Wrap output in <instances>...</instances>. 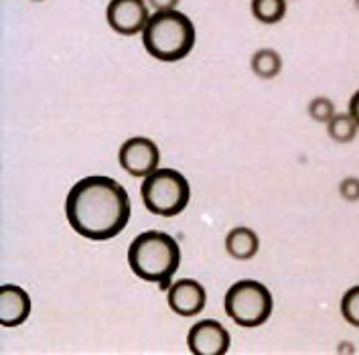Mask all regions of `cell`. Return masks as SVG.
<instances>
[{
	"label": "cell",
	"instance_id": "obj_1",
	"mask_svg": "<svg viewBox=\"0 0 359 355\" xmlns=\"http://www.w3.org/2000/svg\"><path fill=\"white\" fill-rule=\"evenodd\" d=\"M130 215L128 191L106 175L79 179L65 197L67 224L77 236L92 242H106L122 234Z\"/></svg>",
	"mask_w": 359,
	"mask_h": 355
},
{
	"label": "cell",
	"instance_id": "obj_4",
	"mask_svg": "<svg viewBox=\"0 0 359 355\" xmlns=\"http://www.w3.org/2000/svg\"><path fill=\"white\" fill-rule=\"evenodd\" d=\"M140 197L152 215L175 217L183 213L191 199V185L187 177L177 168H156L142 179Z\"/></svg>",
	"mask_w": 359,
	"mask_h": 355
},
{
	"label": "cell",
	"instance_id": "obj_14",
	"mask_svg": "<svg viewBox=\"0 0 359 355\" xmlns=\"http://www.w3.org/2000/svg\"><path fill=\"white\" fill-rule=\"evenodd\" d=\"M252 17L262 25H276L286 17V0H250Z\"/></svg>",
	"mask_w": 359,
	"mask_h": 355
},
{
	"label": "cell",
	"instance_id": "obj_8",
	"mask_svg": "<svg viewBox=\"0 0 359 355\" xmlns=\"http://www.w3.org/2000/svg\"><path fill=\"white\" fill-rule=\"evenodd\" d=\"M229 345V331L215 319L197 321L187 333V347L193 355H226Z\"/></svg>",
	"mask_w": 359,
	"mask_h": 355
},
{
	"label": "cell",
	"instance_id": "obj_18",
	"mask_svg": "<svg viewBox=\"0 0 359 355\" xmlns=\"http://www.w3.org/2000/svg\"><path fill=\"white\" fill-rule=\"evenodd\" d=\"M152 13H161V11H175L179 0H147Z\"/></svg>",
	"mask_w": 359,
	"mask_h": 355
},
{
	"label": "cell",
	"instance_id": "obj_17",
	"mask_svg": "<svg viewBox=\"0 0 359 355\" xmlns=\"http://www.w3.org/2000/svg\"><path fill=\"white\" fill-rule=\"evenodd\" d=\"M341 199L349 201V203H358L359 201V179L358 177H345L339 183Z\"/></svg>",
	"mask_w": 359,
	"mask_h": 355
},
{
	"label": "cell",
	"instance_id": "obj_5",
	"mask_svg": "<svg viewBox=\"0 0 359 355\" xmlns=\"http://www.w3.org/2000/svg\"><path fill=\"white\" fill-rule=\"evenodd\" d=\"M224 309L227 317L238 327L256 329L270 319L274 309V299L264 282L238 281L227 288L224 297Z\"/></svg>",
	"mask_w": 359,
	"mask_h": 355
},
{
	"label": "cell",
	"instance_id": "obj_13",
	"mask_svg": "<svg viewBox=\"0 0 359 355\" xmlns=\"http://www.w3.org/2000/svg\"><path fill=\"white\" fill-rule=\"evenodd\" d=\"M359 126L349 112H337L327 124V134L337 145H349L358 138Z\"/></svg>",
	"mask_w": 359,
	"mask_h": 355
},
{
	"label": "cell",
	"instance_id": "obj_15",
	"mask_svg": "<svg viewBox=\"0 0 359 355\" xmlns=\"http://www.w3.org/2000/svg\"><path fill=\"white\" fill-rule=\"evenodd\" d=\"M341 317L345 319V323H349L351 327H358L359 329V284L347 288L343 293L339 302Z\"/></svg>",
	"mask_w": 359,
	"mask_h": 355
},
{
	"label": "cell",
	"instance_id": "obj_7",
	"mask_svg": "<svg viewBox=\"0 0 359 355\" xmlns=\"http://www.w3.org/2000/svg\"><path fill=\"white\" fill-rule=\"evenodd\" d=\"M151 19L147 0H110L106 6V20L114 33L122 37L140 35Z\"/></svg>",
	"mask_w": 359,
	"mask_h": 355
},
{
	"label": "cell",
	"instance_id": "obj_3",
	"mask_svg": "<svg viewBox=\"0 0 359 355\" xmlns=\"http://www.w3.org/2000/svg\"><path fill=\"white\" fill-rule=\"evenodd\" d=\"M140 37L149 55L163 63H175L193 51L197 31L193 20L175 8L152 13Z\"/></svg>",
	"mask_w": 359,
	"mask_h": 355
},
{
	"label": "cell",
	"instance_id": "obj_20",
	"mask_svg": "<svg viewBox=\"0 0 359 355\" xmlns=\"http://www.w3.org/2000/svg\"><path fill=\"white\" fill-rule=\"evenodd\" d=\"M31 2H43V0H31Z\"/></svg>",
	"mask_w": 359,
	"mask_h": 355
},
{
	"label": "cell",
	"instance_id": "obj_19",
	"mask_svg": "<svg viewBox=\"0 0 359 355\" xmlns=\"http://www.w3.org/2000/svg\"><path fill=\"white\" fill-rule=\"evenodd\" d=\"M347 112L353 116V120L358 122L359 126V90L355 94L349 98V106H347Z\"/></svg>",
	"mask_w": 359,
	"mask_h": 355
},
{
	"label": "cell",
	"instance_id": "obj_10",
	"mask_svg": "<svg viewBox=\"0 0 359 355\" xmlns=\"http://www.w3.org/2000/svg\"><path fill=\"white\" fill-rule=\"evenodd\" d=\"M33 302L29 293L17 284L0 286V325L6 329L22 325L31 315Z\"/></svg>",
	"mask_w": 359,
	"mask_h": 355
},
{
	"label": "cell",
	"instance_id": "obj_6",
	"mask_svg": "<svg viewBox=\"0 0 359 355\" xmlns=\"http://www.w3.org/2000/svg\"><path fill=\"white\" fill-rule=\"evenodd\" d=\"M118 163L134 179H144L158 168L161 150L149 136H133L122 142L118 150Z\"/></svg>",
	"mask_w": 359,
	"mask_h": 355
},
{
	"label": "cell",
	"instance_id": "obj_9",
	"mask_svg": "<svg viewBox=\"0 0 359 355\" xmlns=\"http://www.w3.org/2000/svg\"><path fill=\"white\" fill-rule=\"evenodd\" d=\"M165 293H167L169 309L179 317H197L208 304L205 286L195 279H181V281L170 282V286Z\"/></svg>",
	"mask_w": 359,
	"mask_h": 355
},
{
	"label": "cell",
	"instance_id": "obj_11",
	"mask_svg": "<svg viewBox=\"0 0 359 355\" xmlns=\"http://www.w3.org/2000/svg\"><path fill=\"white\" fill-rule=\"evenodd\" d=\"M226 252L233 260H252L260 252V238L246 225L231 227L226 236Z\"/></svg>",
	"mask_w": 359,
	"mask_h": 355
},
{
	"label": "cell",
	"instance_id": "obj_16",
	"mask_svg": "<svg viewBox=\"0 0 359 355\" xmlns=\"http://www.w3.org/2000/svg\"><path fill=\"white\" fill-rule=\"evenodd\" d=\"M309 116L319 122V124H329V120L337 114V108H335V102L327 95H317L309 102V108H306Z\"/></svg>",
	"mask_w": 359,
	"mask_h": 355
},
{
	"label": "cell",
	"instance_id": "obj_2",
	"mask_svg": "<svg viewBox=\"0 0 359 355\" xmlns=\"http://www.w3.org/2000/svg\"><path fill=\"white\" fill-rule=\"evenodd\" d=\"M126 260L134 276L167 290L181 266V246L167 232H142L128 246Z\"/></svg>",
	"mask_w": 359,
	"mask_h": 355
},
{
	"label": "cell",
	"instance_id": "obj_12",
	"mask_svg": "<svg viewBox=\"0 0 359 355\" xmlns=\"http://www.w3.org/2000/svg\"><path fill=\"white\" fill-rule=\"evenodd\" d=\"M250 69L256 77H260L264 81L274 79L283 72V57L276 49H270V47L258 49L250 59Z\"/></svg>",
	"mask_w": 359,
	"mask_h": 355
}]
</instances>
